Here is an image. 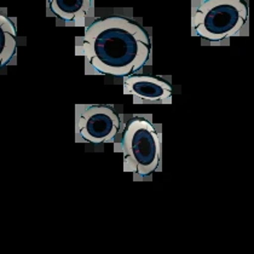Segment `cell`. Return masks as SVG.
<instances>
[{"mask_svg":"<svg viewBox=\"0 0 254 254\" xmlns=\"http://www.w3.org/2000/svg\"><path fill=\"white\" fill-rule=\"evenodd\" d=\"M75 55L85 60L86 74L124 78L147 63L150 41L136 22L112 16L93 22L76 37Z\"/></svg>","mask_w":254,"mask_h":254,"instance_id":"obj_1","label":"cell"},{"mask_svg":"<svg viewBox=\"0 0 254 254\" xmlns=\"http://www.w3.org/2000/svg\"><path fill=\"white\" fill-rule=\"evenodd\" d=\"M120 148L124 156V172L142 179L155 172L161 161V136L151 121L136 117L126 124L121 134Z\"/></svg>","mask_w":254,"mask_h":254,"instance_id":"obj_2","label":"cell"},{"mask_svg":"<svg viewBox=\"0 0 254 254\" xmlns=\"http://www.w3.org/2000/svg\"><path fill=\"white\" fill-rule=\"evenodd\" d=\"M242 0H192L191 33L208 41L236 35L247 21Z\"/></svg>","mask_w":254,"mask_h":254,"instance_id":"obj_3","label":"cell"},{"mask_svg":"<svg viewBox=\"0 0 254 254\" xmlns=\"http://www.w3.org/2000/svg\"><path fill=\"white\" fill-rule=\"evenodd\" d=\"M120 129V118L112 107L97 104H76V142L93 144L110 142Z\"/></svg>","mask_w":254,"mask_h":254,"instance_id":"obj_4","label":"cell"},{"mask_svg":"<svg viewBox=\"0 0 254 254\" xmlns=\"http://www.w3.org/2000/svg\"><path fill=\"white\" fill-rule=\"evenodd\" d=\"M124 95L131 96L134 104H171L172 88L164 80L134 75L124 81Z\"/></svg>","mask_w":254,"mask_h":254,"instance_id":"obj_5","label":"cell"},{"mask_svg":"<svg viewBox=\"0 0 254 254\" xmlns=\"http://www.w3.org/2000/svg\"><path fill=\"white\" fill-rule=\"evenodd\" d=\"M52 12L71 27H85L92 16V0H49Z\"/></svg>","mask_w":254,"mask_h":254,"instance_id":"obj_6","label":"cell"},{"mask_svg":"<svg viewBox=\"0 0 254 254\" xmlns=\"http://www.w3.org/2000/svg\"><path fill=\"white\" fill-rule=\"evenodd\" d=\"M16 50V29L10 18L0 13V68L12 59Z\"/></svg>","mask_w":254,"mask_h":254,"instance_id":"obj_7","label":"cell"}]
</instances>
